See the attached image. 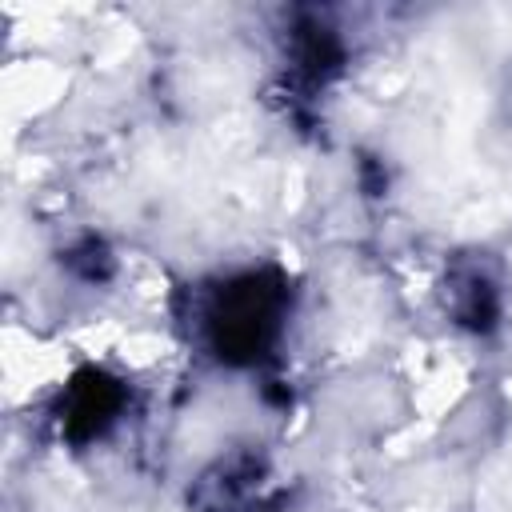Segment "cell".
<instances>
[{"mask_svg": "<svg viewBox=\"0 0 512 512\" xmlns=\"http://www.w3.org/2000/svg\"><path fill=\"white\" fill-rule=\"evenodd\" d=\"M268 324H272L268 292L260 284H244L240 292H232L228 308L220 312V344H228L232 352H256Z\"/></svg>", "mask_w": 512, "mask_h": 512, "instance_id": "obj_1", "label": "cell"}]
</instances>
